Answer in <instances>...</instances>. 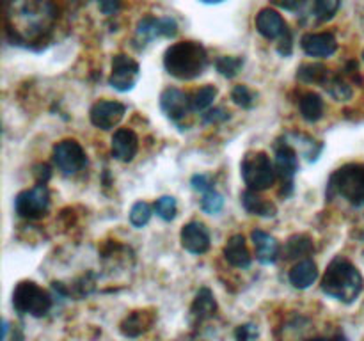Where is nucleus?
<instances>
[{
  "instance_id": "393cba45",
  "label": "nucleus",
  "mask_w": 364,
  "mask_h": 341,
  "mask_svg": "<svg viewBox=\"0 0 364 341\" xmlns=\"http://www.w3.org/2000/svg\"><path fill=\"white\" fill-rule=\"evenodd\" d=\"M323 105L322 96L316 94V92H304V94L299 98V112H301L302 119H306L308 123H316L323 117Z\"/></svg>"
},
{
  "instance_id": "f03ea898",
  "label": "nucleus",
  "mask_w": 364,
  "mask_h": 341,
  "mask_svg": "<svg viewBox=\"0 0 364 341\" xmlns=\"http://www.w3.org/2000/svg\"><path fill=\"white\" fill-rule=\"evenodd\" d=\"M320 288L327 297L343 304H352L363 293L364 279L358 266L352 265L343 256H336L327 265Z\"/></svg>"
},
{
  "instance_id": "1a4fd4ad",
  "label": "nucleus",
  "mask_w": 364,
  "mask_h": 341,
  "mask_svg": "<svg viewBox=\"0 0 364 341\" xmlns=\"http://www.w3.org/2000/svg\"><path fill=\"white\" fill-rule=\"evenodd\" d=\"M139 75H141V67H139L137 60L124 55V53H119L112 59V71H110L109 84L116 91L127 92L137 84Z\"/></svg>"
},
{
  "instance_id": "c9c22d12",
  "label": "nucleus",
  "mask_w": 364,
  "mask_h": 341,
  "mask_svg": "<svg viewBox=\"0 0 364 341\" xmlns=\"http://www.w3.org/2000/svg\"><path fill=\"white\" fill-rule=\"evenodd\" d=\"M228 117H230V112H226V110L220 109V107H217V109H210L203 114V121L208 124L223 123V121H226Z\"/></svg>"
},
{
  "instance_id": "4be33fe9",
  "label": "nucleus",
  "mask_w": 364,
  "mask_h": 341,
  "mask_svg": "<svg viewBox=\"0 0 364 341\" xmlns=\"http://www.w3.org/2000/svg\"><path fill=\"white\" fill-rule=\"evenodd\" d=\"M240 201L245 212L251 213V215L274 217L277 213V206L272 201H269V199L262 197L258 194V190H252V188H247V190L242 192Z\"/></svg>"
},
{
  "instance_id": "5701e85b",
  "label": "nucleus",
  "mask_w": 364,
  "mask_h": 341,
  "mask_svg": "<svg viewBox=\"0 0 364 341\" xmlns=\"http://www.w3.org/2000/svg\"><path fill=\"white\" fill-rule=\"evenodd\" d=\"M318 279V269L313 259H302L290 270V283L299 290H306Z\"/></svg>"
},
{
  "instance_id": "a19ab883",
  "label": "nucleus",
  "mask_w": 364,
  "mask_h": 341,
  "mask_svg": "<svg viewBox=\"0 0 364 341\" xmlns=\"http://www.w3.org/2000/svg\"><path fill=\"white\" fill-rule=\"evenodd\" d=\"M203 4H220V2H224V0H201Z\"/></svg>"
},
{
  "instance_id": "423d86ee",
  "label": "nucleus",
  "mask_w": 364,
  "mask_h": 341,
  "mask_svg": "<svg viewBox=\"0 0 364 341\" xmlns=\"http://www.w3.org/2000/svg\"><path fill=\"white\" fill-rule=\"evenodd\" d=\"M13 308L20 315H31L41 318L52 309V297L34 281H21L13 291Z\"/></svg>"
},
{
  "instance_id": "c85d7f7f",
  "label": "nucleus",
  "mask_w": 364,
  "mask_h": 341,
  "mask_svg": "<svg viewBox=\"0 0 364 341\" xmlns=\"http://www.w3.org/2000/svg\"><path fill=\"white\" fill-rule=\"evenodd\" d=\"M242 66H244V59L237 55H223L215 59V70L226 78L237 77Z\"/></svg>"
},
{
  "instance_id": "9b49d317",
  "label": "nucleus",
  "mask_w": 364,
  "mask_h": 341,
  "mask_svg": "<svg viewBox=\"0 0 364 341\" xmlns=\"http://www.w3.org/2000/svg\"><path fill=\"white\" fill-rule=\"evenodd\" d=\"M124 114H127V107L119 102H110V99H100L89 110L91 123L100 130H112L121 123Z\"/></svg>"
},
{
  "instance_id": "39448f33",
  "label": "nucleus",
  "mask_w": 364,
  "mask_h": 341,
  "mask_svg": "<svg viewBox=\"0 0 364 341\" xmlns=\"http://www.w3.org/2000/svg\"><path fill=\"white\" fill-rule=\"evenodd\" d=\"M240 174L247 188L252 190H267L276 181V166L270 162L269 155L263 151H249L245 153L244 160L240 163Z\"/></svg>"
},
{
  "instance_id": "4468645a",
  "label": "nucleus",
  "mask_w": 364,
  "mask_h": 341,
  "mask_svg": "<svg viewBox=\"0 0 364 341\" xmlns=\"http://www.w3.org/2000/svg\"><path fill=\"white\" fill-rule=\"evenodd\" d=\"M301 48L309 57H331L336 53L338 41L333 32H309L301 39Z\"/></svg>"
},
{
  "instance_id": "f8f14e48",
  "label": "nucleus",
  "mask_w": 364,
  "mask_h": 341,
  "mask_svg": "<svg viewBox=\"0 0 364 341\" xmlns=\"http://www.w3.org/2000/svg\"><path fill=\"white\" fill-rule=\"evenodd\" d=\"M276 173L283 181V188L287 187L288 192L294 188V176L299 170V156L294 146L290 142H279L276 144Z\"/></svg>"
},
{
  "instance_id": "7c9ffc66",
  "label": "nucleus",
  "mask_w": 364,
  "mask_h": 341,
  "mask_svg": "<svg viewBox=\"0 0 364 341\" xmlns=\"http://www.w3.org/2000/svg\"><path fill=\"white\" fill-rule=\"evenodd\" d=\"M153 208H155V206H151V205H149V202H146V201H137V202H135V205L132 206V210H130V222H132V226L144 227L146 224L149 222V219H151Z\"/></svg>"
},
{
  "instance_id": "ddd939ff",
  "label": "nucleus",
  "mask_w": 364,
  "mask_h": 341,
  "mask_svg": "<svg viewBox=\"0 0 364 341\" xmlns=\"http://www.w3.org/2000/svg\"><path fill=\"white\" fill-rule=\"evenodd\" d=\"M160 109L171 121L183 119L192 110L191 94H185L183 91L176 87L164 89L162 94H160Z\"/></svg>"
},
{
  "instance_id": "f257e3e1",
  "label": "nucleus",
  "mask_w": 364,
  "mask_h": 341,
  "mask_svg": "<svg viewBox=\"0 0 364 341\" xmlns=\"http://www.w3.org/2000/svg\"><path fill=\"white\" fill-rule=\"evenodd\" d=\"M57 16V0H4L6 32L20 45L45 39L52 32Z\"/></svg>"
},
{
  "instance_id": "72a5a7b5",
  "label": "nucleus",
  "mask_w": 364,
  "mask_h": 341,
  "mask_svg": "<svg viewBox=\"0 0 364 341\" xmlns=\"http://www.w3.org/2000/svg\"><path fill=\"white\" fill-rule=\"evenodd\" d=\"M231 99H233L235 105L242 107V109H252L256 103V96L247 85H237V87L231 91Z\"/></svg>"
},
{
  "instance_id": "2eb2a0df",
  "label": "nucleus",
  "mask_w": 364,
  "mask_h": 341,
  "mask_svg": "<svg viewBox=\"0 0 364 341\" xmlns=\"http://www.w3.org/2000/svg\"><path fill=\"white\" fill-rule=\"evenodd\" d=\"M180 240L185 251L192 252V254H205L210 249L208 229L205 224L198 222V220H192L181 227Z\"/></svg>"
},
{
  "instance_id": "20e7f679",
  "label": "nucleus",
  "mask_w": 364,
  "mask_h": 341,
  "mask_svg": "<svg viewBox=\"0 0 364 341\" xmlns=\"http://www.w3.org/2000/svg\"><path fill=\"white\" fill-rule=\"evenodd\" d=\"M329 197L345 199L355 208L364 206V163H347L334 170L327 183Z\"/></svg>"
},
{
  "instance_id": "aec40b11",
  "label": "nucleus",
  "mask_w": 364,
  "mask_h": 341,
  "mask_svg": "<svg viewBox=\"0 0 364 341\" xmlns=\"http://www.w3.org/2000/svg\"><path fill=\"white\" fill-rule=\"evenodd\" d=\"M215 311H217V301L215 297H213V293L208 290V288H201L191 305L192 325H199V323L210 320L213 315H215Z\"/></svg>"
},
{
  "instance_id": "4c0bfd02",
  "label": "nucleus",
  "mask_w": 364,
  "mask_h": 341,
  "mask_svg": "<svg viewBox=\"0 0 364 341\" xmlns=\"http://www.w3.org/2000/svg\"><path fill=\"white\" fill-rule=\"evenodd\" d=\"M258 327L252 325V323H245V325H240L235 330L237 340H255V337H258Z\"/></svg>"
},
{
  "instance_id": "7ed1b4c3",
  "label": "nucleus",
  "mask_w": 364,
  "mask_h": 341,
  "mask_svg": "<svg viewBox=\"0 0 364 341\" xmlns=\"http://www.w3.org/2000/svg\"><path fill=\"white\" fill-rule=\"evenodd\" d=\"M164 66L178 80H194L208 66V53L198 41L174 43L164 53Z\"/></svg>"
},
{
  "instance_id": "a878e982",
  "label": "nucleus",
  "mask_w": 364,
  "mask_h": 341,
  "mask_svg": "<svg viewBox=\"0 0 364 341\" xmlns=\"http://www.w3.org/2000/svg\"><path fill=\"white\" fill-rule=\"evenodd\" d=\"M341 0H304L302 11L318 21H329L340 11Z\"/></svg>"
},
{
  "instance_id": "a211bd4d",
  "label": "nucleus",
  "mask_w": 364,
  "mask_h": 341,
  "mask_svg": "<svg viewBox=\"0 0 364 341\" xmlns=\"http://www.w3.org/2000/svg\"><path fill=\"white\" fill-rule=\"evenodd\" d=\"M251 240L255 244L256 249V259H258L262 265H274L279 258V242L272 237V234L265 233L262 229H255L251 233Z\"/></svg>"
},
{
  "instance_id": "9d476101",
  "label": "nucleus",
  "mask_w": 364,
  "mask_h": 341,
  "mask_svg": "<svg viewBox=\"0 0 364 341\" xmlns=\"http://www.w3.org/2000/svg\"><path fill=\"white\" fill-rule=\"evenodd\" d=\"M178 34V23L174 18L164 16H144L139 20L137 28H135V36L142 45H148L149 41L156 38H174Z\"/></svg>"
},
{
  "instance_id": "ea45409f",
  "label": "nucleus",
  "mask_w": 364,
  "mask_h": 341,
  "mask_svg": "<svg viewBox=\"0 0 364 341\" xmlns=\"http://www.w3.org/2000/svg\"><path fill=\"white\" fill-rule=\"evenodd\" d=\"M34 176L36 180H38V183H46V181L50 180V176H52V170H50V166H46V163H39V166L34 167Z\"/></svg>"
},
{
  "instance_id": "f3484780",
  "label": "nucleus",
  "mask_w": 364,
  "mask_h": 341,
  "mask_svg": "<svg viewBox=\"0 0 364 341\" xmlns=\"http://www.w3.org/2000/svg\"><path fill=\"white\" fill-rule=\"evenodd\" d=\"M112 156L119 162H132L139 151V137L130 128H119L112 135Z\"/></svg>"
},
{
  "instance_id": "6ab92c4d",
  "label": "nucleus",
  "mask_w": 364,
  "mask_h": 341,
  "mask_svg": "<svg viewBox=\"0 0 364 341\" xmlns=\"http://www.w3.org/2000/svg\"><path fill=\"white\" fill-rule=\"evenodd\" d=\"M224 259H226L230 265L237 266V269H247L252 261V256L249 252L247 244H245L244 234H233L230 240L226 242L223 249Z\"/></svg>"
},
{
  "instance_id": "f704fd0d",
  "label": "nucleus",
  "mask_w": 364,
  "mask_h": 341,
  "mask_svg": "<svg viewBox=\"0 0 364 341\" xmlns=\"http://www.w3.org/2000/svg\"><path fill=\"white\" fill-rule=\"evenodd\" d=\"M191 185L196 192H201V194H205L206 190H212L213 188L212 180H210L208 174H194L191 180Z\"/></svg>"
},
{
  "instance_id": "79ce46f5",
  "label": "nucleus",
  "mask_w": 364,
  "mask_h": 341,
  "mask_svg": "<svg viewBox=\"0 0 364 341\" xmlns=\"http://www.w3.org/2000/svg\"><path fill=\"white\" fill-rule=\"evenodd\" d=\"M363 60H364V50H363Z\"/></svg>"
},
{
  "instance_id": "473e14b6",
  "label": "nucleus",
  "mask_w": 364,
  "mask_h": 341,
  "mask_svg": "<svg viewBox=\"0 0 364 341\" xmlns=\"http://www.w3.org/2000/svg\"><path fill=\"white\" fill-rule=\"evenodd\" d=\"M223 206H224V197L215 190V188H212V190H206L205 194H203L201 210L205 213H210V215H213V213H219L220 210H223Z\"/></svg>"
},
{
  "instance_id": "6e6552de",
  "label": "nucleus",
  "mask_w": 364,
  "mask_h": 341,
  "mask_svg": "<svg viewBox=\"0 0 364 341\" xmlns=\"http://www.w3.org/2000/svg\"><path fill=\"white\" fill-rule=\"evenodd\" d=\"M53 166L64 176H75L87 166V155L75 139H64L52 149Z\"/></svg>"
},
{
  "instance_id": "c756f323",
  "label": "nucleus",
  "mask_w": 364,
  "mask_h": 341,
  "mask_svg": "<svg viewBox=\"0 0 364 341\" xmlns=\"http://www.w3.org/2000/svg\"><path fill=\"white\" fill-rule=\"evenodd\" d=\"M326 89L329 91V94L333 96V98L338 99V102H347V99L352 98V85L348 84L343 77H338V75H333V77H331Z\"/></svg>"
},
{
  "instance_id": "e433bc0d",
  "label": "nucleus",
  "mask_w": 364,
  "mask_h": 341,
  "mask_svg": "<svg viewBox=\"0 0 364 341\" xmlns=\"http://www.w3.org/2000/svg\"><path fill=\"white\" fill-rule=\"evenodd\" d=\"M96 4H98V9L105 16H114L121 9V0H96Z\"/></svg>"
},
{
  "instance_id": "b1692460",
  "label": "nucleus",
  "mask_w": 364,
  "mask_h": 341,
  "mask_svg": "<svg viewBox=\"0 0 364 341\" xmlns=\"http://www.w3.org/2000/svg\"><path fill=\"white\" fill-rule=\"evenodd\" d=\"M313 252H315L313 238L304 233H299V234H294V237H290L283 247V256L287 259L306 258V256H311Z\"/></svg>"
},
{
  "instance_id": "dca6fc26",
  "label": "nucleus",
  "mask_w": 364,
  "mask_h": 341,
  "mask_svg": "<svg viewBox=\"0 0 364 341\" xmlns=\"http://www.w3.org/2000/svg\"><path fill=\"white\" fill-rule=\"evenodd\" d=\"M256 31H258L263 38L269 39V41L283 39L284 36L290 34L288 25L287 21L283 20V16H281L277 11L270 9V7L262 9L258 16H256Z\"/></svg>"
},
{
  "instance_id": "58836bf2",
  "label": "nucleus",
  "mask_w": 364,
  "mask_h": 341,
  "mask_svg": "<svg viewBox=\"0 0 364 341\" xmlns=\"http://www.w3.org/2000/svg\"><path fill=\"white\" fill-rule=\"evenodd\" d=\"M270 2H272L274 6L279 7V9L299 11V9H302V4H304V0H270Z\"/></svg>"
},
{
  "instance_id": "0eeeda50",
  "label": "nucleus",
  "mask_w": 364,
  "mask_h": 341,
  "mask_svg": "<svg viewBox=\"0 0 364 341\" xmlns=\"http://www.w3.org/2000/svg\"><path fill=\"white\" fill-rule=\"evenodd\" d=\"M50 210V192L46 183H38L32 188L21 190L14 197V212L27 220H39Z\"/></svg>"
},
{
  "instance_id": "cd10ccee",
  "label": "nucleus",
  "mask_w": 364,
  "mask_h": 341,
  "mask_svg": "<svg viewBox=\"0 0 364 341\" xmlns=\"http://www.w3.org/2000/svg\"><path fill=\"white\" fill-rule=\"evenodd\" d=\"M215 98L217 87H213V85H205V87L198 89L194 94H191L192 110H194V112H205V110L212 105Z\"/></svg>"
},
{
  "instance_id": "2f4dec72",
  "label": "nucleus",
  "mask_w": 364,
  "mask_h": 341,
  "mask_svg": "<svg viewBox=\"0 0 364 341\" xmlns=\"http://www.w3.org/2000/svg\"><path fill=\"white\" fill-rule=\"evenodd\" d=\"M155 212L160 219L166 220V222H171L178 213L176 199L173 195H162V197H159L155 201Z\"/></svg>"
},
{
  "instance_id": "412c9836",
  "label": "nucleus",
  "mask_w": 364,
  "mask_h": 341,
  "mask_svg": "<svg viewBox=\"0 0 364 341\" xmlns=\"http://www.w3.org/2000/svg\"><path fill=\"white\" fill-rule=\"evenodd\" d=\"M153 322H155V315L151 311H142V309H139V311H132L130 315L124 316L119 329L123 332V336L137 337L141 334H144L146 330L151 329Z\"/></svg>"
},
{
  "instance_id": "bb28decb",
  "label": "nucleus",
  "mask_w": 364,
  "mask_h": 341,
  "mask_svg": "<svg viewBox=\"0 0 364 341\" xmlns=\"http://www.w3.org/2000/svg\"><path fill=\"white\" fill-rule=\"evenodd\" d=\"M331 77H333V73L323 64L318 63L301 64L297 70V80L306 82V84H318L322 87H326Z\"/></svg>"
}]
</instances>
